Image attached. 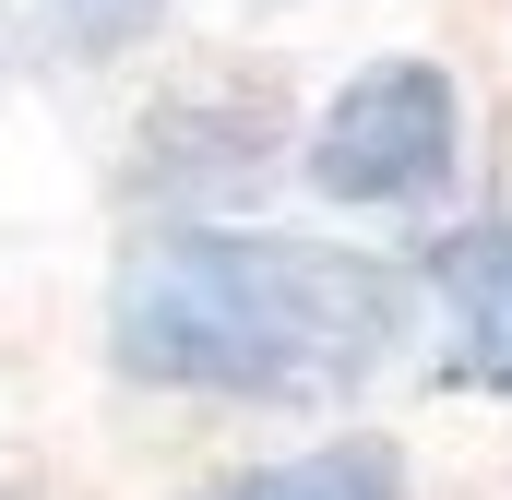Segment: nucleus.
Returning <instances> with one entry per match:
<instances>
[{
	"label": "nucleus",
	"mask_w": 512,
	"mask_h": 500,
	"mask_svg": "<svg viewBox=\"0 0 512 500\" xmlns=\"http://www.w3.org/2000/svg\"><path fill=\"white\" fill-rule=\"evenodd\" d=\"M405 334V274L334 239L262 227H155L108 286V358L155 393L298 405L370 381Z\"/></svg>",
	"instance_id": "1"
},
{
	"label": "nucleus",
	"mask_w": 512,
	"mask_h": 500,
	"mask_svg": "<svg viewBox=\"0 0 512 500\" xmlns=\"http://www.w3.org/2000/svg\"><path fill=\"white\" fill-rule=\"evenodd\" d=\"M262 155H274V120L251 96H191L143 131V191H239L262 179Z\"/></svg>",
	"instance_id": "4"
},
{
	"label": "nucleus",
	"mask_w": 512,
	"mask_h": 500,
	"mask_svg": "<svg viewBox=\"0 0 512 500\" xmlns=\"http://www.w3.org/2000/svg\"><path fill=\"white\" fill-rule=\"evenodd\" d=\"M48 24H60L72 60H120V48H143L167 24V0H48Z\"/></svg>",
	"instance_id": "6"
},
{
	"label": "nucleus",
	"mask_w": 512,
	"mask_h": 500,
	"mask_svg": "<svg viewBox=\"0 0 512 500\" xmlns=\"http://www.w3.org/2000/svg\"><path fill=\"white\" fill-rule=\"evenodd\" d=\"M429 310L453 334V370L512 393V227H465L429 250Z\"/></svg>",
	"instance_id": "3"
},
{
	"label": "nucleus",
	"mask_w": 512,
	"mask_h": 500,
	"mask_svg": "<svg viewBox=\"0 0 512 500\" xmlns=\"http://www.w3.org/2000/svg\"><path fill=\"white\" fill-rule=\"evenodd\" d=\"M203 500H405V453L393 441H322V453H286V465H251Z\"/></svg>",
	"instance_id": "5"
},
{
	"label": "nucleus",
	"mask_w": 512,
	"mask_h": 500,
	"mask_svg": "<svg viewBox=\"0 0 512 500\" xmlns=\"http://www.w3.org/2000/svg\"><path fill=\"white\" fill-rule=\"evenodd\" d=\"M453 167H465V108H453V84L429 60H370L310 131V191L322 203L405 215V203H441Z\"/></svg>",
	"instance_id": "2"
}]
</instances>
